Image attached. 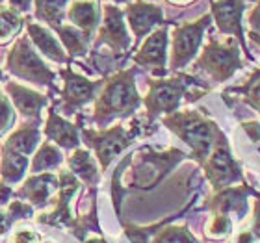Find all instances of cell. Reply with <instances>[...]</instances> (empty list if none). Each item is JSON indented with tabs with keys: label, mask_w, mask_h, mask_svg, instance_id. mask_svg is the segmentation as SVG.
Masks as SVG:
<instances>
[{
	"label": "cell",
	"mask_w": 260,
	"mask_h": 243,
	"mask_svg": "<svg viewBox=\"0 0 260 243\" xmlns=\"http://www.w3.org/2000/svg\"><path fill=\"white\" fill-rule=\"evenodd\" d=\"M138 67H130L104 78L103 89L93 104L91 121L99 128H106L114 119H126L136 114L143 104V98L136 87Z\"/></svg>",
	"instance_id": "obj_1"
},
{
	"label": "cell",
	"mask_w": 260,
	"mask_h": 243,
	"mask_svg": "<svg viewBox=\"0 0 260 243\" xmlns=\"http://www.w3.org/2000/svg\"><path fill=\"white\" fill-rule=\"evenodd\" d=\"M162 124L190 147V156L199 165H203L216 145L217 137L223 134L216 121H212L199 110H182V112L177 110L173 114L164 115Z\"/></svg>",
	"instance_id": "obj_2"
},
{
	"label": "cell",
	"mask_w": 260,
	"mask_h": 243,
	"mask_svg": "<svg viewBox=\"0 0 260 243\" xmlns=\"http://www.w3.org/2000/svg\"><path fill=\"white\" fill-rule=\"evenodd\" d=\"M191 158L180 149H168V151H154L152 147H141L132 152V169H130L126 186L130 189H149L156 188L179 163Z\"/></svg>",
	"instance_id": "obj_3"
},
{
	"label": "cell",
	"mask_w": 260,
	"mask_h": 243,
	"mask_svg": "<svg viewBox=\"0 0 260 243\" xmlns=\"http://www.w3.org/2000/svg\"><path fill=\"white\" fill-rule=\"evenodd\" d=\"M147 86L149 91L143 97V104L147 110V126H151L160 115L177 112L188 89L191 86H203V82L191 75L179 73L171 78H149Z\"/></svg>",
	"instance_id": "obj_4"
},
{
	"label": "cell",
	"mask_w": 260,
	"mask_h": 243,
	"mask_svg": "<svg viewBox=\"0 0 260 243\" xmlns=\"http://www.w3.org/2000/svg\"><path fill=\"white\" fill-rule=\"evenodd\" d=\"M6 69L19 80L30 82L38 87H49L50 93H58L54 86L56 73L45 63L39 52L34 49L28 36H19L6 56Z\"/></svg>",
	"instance_id": "obj_5"
},
{
	"label": "cell",
	"mask_w": 260,
	"mask_h": 243,
	"mask_svg": "<svg viewBox=\"0 0 260 243\" xmlns=\"http://www.w3.org/2000/svg\"><path fill=\"white\" fill-rule=\"evenodd\" d=\"M141 134V124L134 123L132 128H125L123 124H115L112 128H101L91 130L80 124V137L82 143H86L87 149L95 152L99 165L103 171L110 167V163L119 156L121 152H125L138 135Z\"/></svg>",
	"instance_id": "obj_6"
},
{
	"label": "cell",
	"mask_w": 260,
	"mask_h": 243,
	"mask_svg": "<svg viewBox=\"0 0 260 243\" xmlns=\"http://www.w3.org/2000/svg\"><path fill=\"white\" fill-rule=\"evenodd\" d=\"M242 67L244 61L240 54V43L234 39L217 41L212 38L195 60V69L206 73L216 84H223L229 78H233L234 73Z\"/></svg>",
	"instance_id": "obj_7"
},
{
	"label": "cell",
	"mask_w": 260,
	"mask_h": 243,
	"mask_svg": "<svg viewBox=\"0 0 260 243\" xmlns=\"http://www.w3.org/2000/svg\"><path fill=\"white\" fill-rule=\"evenodd\" d=\"M201 167L205 171L206 180L210 182L214 191L229 188V186H233L236 182H245L244 173H242V165L233 156V151H231V145H229L225 134L217 137L216 145H214L212 152L208 154V158L203 162Z\"/></svg>",
	"instance_id": "obj_8"
},
{
	"label": "cell",
	"mask_w": 260,
	"mask_h": 243,
	"mask_svg": "<svg viewBox=\"0 0 260 243\" xmlns=\"http://www.w3.org/2000/svg\"><path fill=\"white\" fill-rule=\"evenodd\" d=\"M212 15L206 13L201 19L193 22H184L175 28L173 36H171V58H169V71L184 69L186 65L193 60L199 47L203 45V38H205V30L210 26Z\"/></svg>",
	"instance_id": "obj_9"
},
{
	"label": "cell",
	"mask_w": 260,
	"mask_h": 243,
	"mask_svg": "<svg viewBox=\"0 0 260 243\" xmlns=\"http://www.w3.org/2000/svg\"><path fill=\"white\" fill-rule=\"evenodd\" d=\"M60 76L63 78V89L60 97V110L63 115L78 114L86 104L95 102L99 91L103 89L104 80H89L86 76L78 75L71 67H65L60 71Z\"/></svg>",
	"instance_id": "obj_10"
},
{
	"label": "cell",
	"mask_w": 260,
	"mask_h": 243,
	"mask_svg": "<svg viewBox=\"0 0 260 243\" xmlns=\"http://www.w3.org/2000/svg\"><path fill=\"white\" fill-rule=\"evenodd\" d=\"M101 45H106L117 60L126 56V50L132 45V38L128 36L125 24V13L115 4L103 6V21H101V26L97 30L93 50L99 49Z\"/></svg>",
	"instance_id": "obj_11"
},
{
	"label": "cell",
	"mask_w": 260,
	"mask_h": 243,
	"mask_svg": "<svg viewBox=\"0 0 260 243\" xmlns=\"http://www.w3.org/2000/svg\"><path fill=\"white\" fill-rule=\"evenodd\" d=\"M171 22H166L162 26L149 33V38L143 41L140 50L134 54V63L138 67L151 71L158 78H166L168 69V47H169V32L168 26Z\"/></svg>",
	"instance_id": "obj_12"
},
{
	"label": "cell",
	"mask_w": 260,
	"mask_h": 243,
	"mask_svg": "<svg viewBox=\"0 0 260 243\" xmlns=\"http://www.w3.org/2000/svg\"><path fill=\"white\" fill-rule=\"evenodd\" d=\"M253 195L258 199L260 193L253 189L247 182L240 186H229L212 195L210 199H206L203 210H210L214 216H229L236 214L238 217H245L249 206H247V197Z\"/></svg>",
	"instance_id": "obj_13"
},
{
	"label": "cell",
	"mask_w": 260,
	"mask_h": 243,
	"mask_svg": "<svg viewBox=\"0 0 260 243\" xmlns=\"http://www.w3.org/2000/svg\"><path fill=\"white\" fill-rule=\"evenodd\" d=\"M245 11V0H212L210 15L216 22L219 33L225 36H234L242 47H244L245 56L253 60L249 50L245 49V33L242 28V19Z\"/></svg>",
	"instance_id": "obj_14"
},
{
	"label": "cell",
	"mask_w": 260,
	"mask_h": 243,
	"mask_svg": "<svg viewBox=\"0 0 260 243\" xmlns=\"http://www.w3.org/2000/svg\"><path fill=\"white\" fill-rule=\"evenodd\" d=\"M123 13H125V19L128 22L132 33H134L136 41H141L149 33L154 32L156 26L166 24L162 8L156 4H151V2H145V0L128 2Z\"/></svg>",
	"instance_id": "obj_15"
},
{
	"label": "cell",
	"mask_w": 260,
	"mask_h": 243,
	"mask_svg": "<svg viewBox=\"0 0 260 243\" xmlns=\"http://www.w3.org/2000/svg\"><path fill=\"white\" fill-rule=\"evenodd\" d=\"M47 114L49 115H47V123H45V128H43L45 137L50 143H54L56 147L65 149V151H75V149H78L82 143L80 124L82 119H84V115L76 114V123H69L65 117L58 115L54 106L49 108Z\"/></svg>",
	"instance_id": "obj_16"
},
{
	"label": "cell",
	"mask_w": 260,
	"mask_h": 243,
	"mask_svg": "<svg viewBox=\"0 0 260 243\" xmlns=\"http://www.w3.org/2000/svg\"><path fill=\"white\" fill-rule=\"evenodd\" d=\"M60 188H58V197H56V210L47 214V216H39L38 223H47V225H69L73 227V214H71V199L75 197V193L80 189V180L76 179L71 171H61L60 175Z\"/></svg>",
	"instance_id": "obj_17"
},
{
	"label": "cell",
	"mask_w": 260,
	"mask_h": 243,
	"mask_svg": "<svg viewBox=\"0 0 260 243\" xmlns=\"http://www.w3.org/2000/svg\"><path fill=\"white\" fill-rule=\"evenodd\" d=\"M28 32V39L34 45V49L38 50L39 54L45 56L47 60L54 61V63H69V56L65 52L63 45L60 43V39L56 38V33L50 28L39 24V22L30 21V17H26V24H24Z\"/></svg>",
	"instance_id": "obj_18"
},
{
	"label": "cell",
	"mask_w": 260,
	"mask_h": 243,
	"mask_svg": "<svg viewBox=\"0 0 260 243\" xmlns=\"http://www.w3.org/2000/svg\"><path fill=\"white\" fill-rule=\"evenodd\" d=\"M4 89L15 112H19L24 119H41V112L49 104L50 93L49 95H41V93L21 86L17 82H6Z\"/></svg>",
	"instance_id": "obj_19"
},
{
	"label": "cell",
	"mask_w": 260,
	"mask_h": 243,
	"mask_svg": "<svg viewBox=\"0 0 260 243\" xmlns=\"http://www.w3.org/2000/svg\"><path fill=\"white\" fill-rule=\"evenodd\" d=\"M60 188V177L52 173H39L30 175L22 188L15 191V199L28 200V204L36 206V208H43L49 202L50 195L58 191Z\"/></svg>",
	"instance_id": "obj_20"
},
{
	"label": "cell",
	"mask_w": 260,
	"mask_h": 243,
	"mask_svg": "<svg viewBox=\"0 0 260 243\" xmlns=\"http://www.w3.org/2000/svg\"><path fill=\"white\" fill-rule=\"evenodd\" d=\"M65 17L73 26L93 39L103 21V6L99 0H73L67 8Z\"/></svg>",
	"instance_id": "obj_21"
},
{
	"label": "cell",
	"mask_w": 260,
	"mask_h": 243,
	"mask_svg": "<svg viewBox=\"0 0 260 243\" xmlns=\"http://www.w3.org/2000/svg\"><path fill=\"white\" fill-rule=\"evenodd\" d=\"M41 119H26L24 123L11 132L6 141L2 143V149L15 151L22 156H32L38 151L41 143Z\"/></svg>",
	"instance_id": "obj_22"
},
{
	"label": "cell",
	"mask_w": 260,
	"mask_h": 243,
	"mask_svg": "<svg viewBox=\"0 0 260 243\" xmlns=\"http://www.w3.org/2000/svg\"><path fill=\"white\" fill-rule=\"evenodd\" d=\"M97 158L91 156L89 149H75L67 156V167L76 179L82 180V182L89 186V188H95L99 182H101V171L97 167Z\"/></svg>",
	"instance_id": "obj_23"
},
{
	"label": "cell",
	"mask_w": 260,
	"mask_h": 243,
	"mask_svg": "<svg viewBox=\"0 0 260 243\" xmlns=\"http://www.w3.org/2000/svg\"><path fill=\"white\" fill-rule=\"evenodd\" d=\"M30 169V158L22 156L19 152L10 151V149H2L0 154V179L8 186L11 184H19L26 171Z\"/></svg>",
	"instance_id": "obj_24"
},
{
	"label": "cell",
	"mask_w": 260,
	"mask_h": 243,
	"mask_svg": "<svg viewBox=\"0 0 260 243\" xmlns=\"http://www.w3.org/2000/svg\"><path fill=\"white\" fill-rule=\"evenodd\" d=\"M52 32L60 38V43L63 45L65 52L69 56V60H75V58H82V56L87 54L89 50V43H91V38H87L86 33L78 30L73 24H61Z\"/></svg>",
	"instance_id": "obj_25"
},
{
	"label": "cell",
	"mask_w": 260,
	"mask_h": 243,
	"mask_svg": "<svg viewBox=\"0 0 260 243\" xmlns=\"http://www.w3.org/2000/svg\"><path fill=\"white\" fill-rule=\"evenodd\" d=\"M69 0H34V17L45 22L47 28L56 30L63 24Z\"/></svg>",
	"instance_id": "obj_26"
},
{
	"label": "cell",
	"mask_w": 260,
	"mask_h": 243,
	"mask_svg": "<svg viewBox=\"0 0 260 243\" xmlns=\"http://www.w3.org/2000/svg\"><path fill=\"white\" fill-rule=\"evenodd\" d=\"M63 163V154L60 147H56L50 141H45L38 147V151L34 152V158L30 162V175L39 173H50L52 169H58Z\"/></svg>",
	"instance_id": "obj_27"
},
{
	"label": "cell",
	"mask_w": 260,
	"mask_h": 243,
	"mask_svg": "<svg viewBox=\"0 0 260 243\" xmlns=\"http://www.w3.org/2000/svg\"><path fill=\"white\" fill-rule=\"evenodd\" d=\"M26 24V17L19 15L8 6H0V45H6L21 36V30Z\"/></svg>",
	"instance_id": "obj_28"
},
{
	"label": "cell",
	"mask_w": 260,
	"mask_h": 243,
	"mask_svg": "<svg viewBox=\"0 0 260 243\" xmlns=\"http://www.w3.org/2000/svg\"><path fill=\"white\" fill-rule=\"evenodd\" d=\"M231 93H238L242 102H245L247 106H251L255 112L260 114V67L242 84V86L229 87L223 95H231Z\"/></svg>",
	"instance_id": "obj_29"
},
{
	"label": "cell",
	"mask_w": 260,
	"mask_h": 243,
	"mask_svg": "<svg viewBox=\"0 0 260 243\" xmlns=\"http://www.w3.org/2000/svg\"><path fill=\"white\" fill-rule=\"evenodd\" d=\"M193 204V200H190V204L186 206L184 210H180L179 214H173V216H168L166 219H162V221H158L156 225H151V227H136V225H123V228H125V236L130 239V243H149V239L154 236V234L160 230V228H164L166 225H169L171 221H175L177 217H180L182 214H186L188 212V208Z\"/></svg>",
	"instance_id": "obj_30"
},
{
	"label": "cell",
	"mask_w": 260,
	"mask_h": 243,
	"mask_svg": "<svg viewBox=\"0 0 260 243\" xmlns=\"http://www.w3.org/2000/svg\"><path fill=\"white\" fill-rule=\"evenodd\" d=\"M151 243H199L188 225H166L160 228Z\"/></svg>",
	"instance_id": "obj_31"
},
{
	"label": "cell",
	"mask_w": 260,
	"mask_h": 243,
	"mask_svg": "<svg viewBox=\"0 0 260 243\" xmlns=\"http://www.w3.org/2000/svg\"><path fill=\"white\" fill-rule=\"evenodd\" d=\"M130 163H132V154H126L119 162V165L115 167L114 177H112V200H114V208L117 217H121V204H123V197L126 193V189L123 188V182H121V177L125 175L126 167H128Z\"/></svg>",
	"instance_id": "obj_32"
},
{
	"label": "cell",
	"mask_w": 260,
	"mask_h": 243,
	"mask_svg": "<svg viewBox=\"0 0 260 243\" xmlns=\"http://www.w3.org/2000/svg\"><path fill=\"white\" fill-rule=\"evenodd\" d=\"M17 123V112L10 97L0 91V137L10 132Z\"/></svg>",
	"instance_id": "obj_33"
},
{
	"label": "cell",
	"mask_w": 260,
	"mask_h": 243,
	"mask_svg": "<svg viewBox=\"0 0 260 243\" xmlns=\"http://www.w3.org/2000/svg\"><path fill=\"white\" fill-rule=\"evenodd\" d=\"M231 228H233L231 217L216 216L214 217V221H212L210 228H208V236H212V238H225V236L231 234Z\"/></svg>",
	"instance_id": "obj_34"
},
{
	"label": "cell",
	"mask_w": 260,
	"mask_h": 243,
	"mask_svg": "<svg viewBox=\"0 0 260 243\" xmlns=\"http://www.w3.org/2000/svg\"><path fill=\"white\" fill-rule=\"evenodd\" d=\"M247 22H249V26H251V32L247 33V38H249L251 41H255L256 47H258V54H260V2L249 11Z\"/></svg>",
	"instance_id": "obj_35"
},
{
	"label": "cell",
	"mask_w": 260,
	"mask_h": 243,
	"mask_svg": "<svg viewBox=\"0 0 260 243\" xmlns=\"http://www.w3.org/2000/svg\"><path fill=\"white\" fill-rule=\"evenodd\" d=\"M6 2H8V8H10V10L17 11V13L22 17H26L34 6V0H6Z\"/></svg>",
	"instance_id": "obj_36"
},
{
	"label": "cell",
	"mask_w": 260,
	"mask_h": 243,
	"mask_svg": "<svg viewBox=\"0 0 260 243\" xmlns=\"http://www.w3.org/2000/svg\"><path fill=\"white\" fill-rule=\"evenodd\" d=\"M41 236L38 232H34V230H19V232L13 236L11 241L13 243H39Z\"/></svg>",
	"instance_id": "obj_37"
},
{
	"label": "cell",
	"mask_w": 260,
	"mask_h": 243,
	"mask_svg": "<svg viewBox=\"0 0 260 243\" xmlns=\"http://www.w3.org/2000/svg\"><path fill=\"white\" fill-rule=\"evenodd\" d=\"M13 197H15V191H13L6 182H0V208L10 204Z\"/></svg>",
	"instance_id": "obj_38"
},
{
	"label": "cell",
	"mask_w": 260,
	"mask_h": 243,
	"mask_svg": "<svg viewBox=\"0 0 260 243\" xmlns=\"http://www.w3.org/2000/svg\"><path fill=\"white\" fill-rule=\"evenodd\" d=\"M242 128L249 134V137L255 143H260V124L256 121H249V123H242Z\"/></svg>",
	"instance_id": "obj_39"
},
{
	"label": "cell",
	"mask_w": 260,
	"mask_h": 243,
	"mask_svg": "<svg viewBox=\"0 0 260 243\" xmlns=\"http://www.w3.org/2000/svg\"><path fill=\"white\" fill-rule=\"evenodd\" d=\"M253 236L260 241V197L255 200V217H253Z\"/></svg>",
	"instance_id": "obj_40"
},
{
	"label": "cell",
	"mask_w": 260,
	"mask_h": 243,
	"mask_svg": "<svg viewBox=\"0 0 260 243\" xmlns=\"http://www.w3.org/2000/svg\"><path fill=\"white\" fill-rule=\"evenodd\" d=\"M11 225H13V221L10 219V216H8L6 212L0 210V236H2V234H6L8 230H10Z\"/></svg>",
	"instance_id": "obj_41"
},
{
	"label": "cell",
	"mask_w": 260,
	"mask_h": 243,
	"mask_svg": "<svg viewBox=\"0 0 260 243\" xmlns=\"http://www.w3.org/2000/svg\"><path fill=\"white\" fill-rule=\"evenodd\" d=\"M255 236H253V232H242L238 236V243H255Z\"/></svg>",
	"instance_id": "obj_42"
},
{
	"label": "cell",
	"mask_w": 260,
	"mask_h": 243,
	"mask_svg": "<svg viewBox=\"0 0 260 243\" xmlns=\"http://www.w3.org/2000/svg\"><path fill=\"white\" fill-rule=\"evenodd\" d=\"M168 2L173 6H186V4H190V2H193V0H168Z\"/></svg>",
	"instance_id": "obj_43"
},
{
	"label": "cell",
	"mask_w": 260,
	"mask_h": 243,
	"mask_svg": "<svg viewBox=\"0 0 260 243\" xmlns=\"http://www.w3.org/2000/svg\"><path fill=\"white\" fill-rule=\"evenodd\" d=\"M86 243H108L104 238H93V239H86Z\"/></svg>",
	"instance_id": "obj_44"
},
{
	"label": "cell",
	"mask_w": 260,
	"mask_h": 243,
	"mask_svg": "<svg viewBox=\"0 0 260 243\" xmlns=\"http://www.w3.org/2000/svg\"><path fill=\"white\" fill-rule=\"evenodd\" d=\"M132 0H112V4H128Z\"/></svg>",
	"instance_id": "obj_45"
},
{
	"label": "cell",
	"mask_w": 260,
	"mask_h": 243,
	"mask_svg": "<svg viewBox=\"0 0 260 243\" xmlns=\"http://www.w3.org/2000/svg\"><path fill=\"white\" fill-rule=\"evenodd\" d=\"M6 80V76H4V71L0 69V82H4Z\"/></svg>",
	"instance_id": "obj_46"
},
{
	"label": "cell",
	"mask_w": 260,
	"mask_h": 243,
	"mask_svg": "<svg viewBox=\"0 0 260 243\" xmlns=\"http://www.w3.org/2000/svg\"><path fill=\"white\" fill-rule=\"evenodd\" d=\"M4 2H6V0H0V6H2V4H4Z\"/></svg>",
	"instance_id": "obj_47"
}]
</instances>
